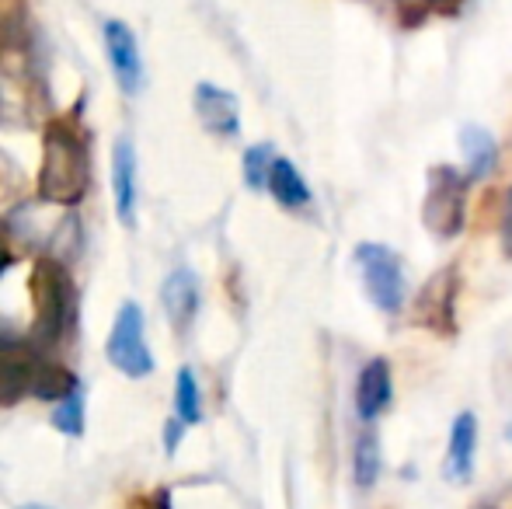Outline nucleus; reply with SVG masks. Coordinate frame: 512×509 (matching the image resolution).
<instances>
[{
    "label": "nucleus",
    "mask_w": 512,
    "mask_h": 509,
    "mask_svg": "<svg viewBox=\"0 0 512 509\" xmlns=\"http://www.w3.org/2000/svg\"><path fill=\"white\" fill-rule=\"evenodd\" d=\"M391 394H394V381H391V363L387 360H370L359 374L356 384V412L366 426L380 419V415L391 408Z\"/></svg>",
    "instance_id": "0eeeda50"
},
{
    "label": "nucleus",
    "mask_w": 512,
    "mask_h": 509,
    "mask_svg": "<svg viewBox=\"0 0 512 509\" xmlns=\"http://www.w3.org/2000/svg\"><path fill=\"white\" fill-rule=\"evenodd\" d=\"M161 307L168 314V321L185 332L192 325L199 311V276L192 269H175L161 286Z\"/></svg>",
    "instance_id": "6e6552de"
},
{
    "label": "nucleus",
    "mask_w": 512,
    "mask_h": 509,
    "mask_svg": "<svg viewBox=\"0 0 512 509\" xmlns=\"http://www.w3.org/2000/svg\"><path fill=\"white\" fill-rule=\"evenodd\" d=\"M7 265H11V255H7V248H4V245H0V272H4V269H7Z\"/></svg>",
    "instance_id": "412c9836"
},
{
    "label": "nucleus",
    "mask_w": 512,
    "mask_h": 509,
    "mask_svg": "<svg viewBox=\"0 0 512 509\" xmlns=\"http://www.w3.org/2000/svg\"><path fill=\"white\" fill-rule=\"evenodd\" d=\"M18 509H49V506H39V503H28V506H18Z\"/></svg>",
    "instance_id": "4be33fe9"
},
{
    "label": "nucleus",
    "mask_w": 512,
    "mask_h": 509,
    "mask_svg": "<svg viewBox=\"0 0 512 509\" xmlns=\"http://www.w3.org/2000/svg\"><path fill=\"white\" fill-rule=\"evenodd\" d=\"M460 147L467 157V182H481L492 175L495 161H499V143L485 126H464L460 129Z\"/></svg>",
    "instance_id": "f8f14e48"
},
{
    "label": "nucleus",
    "mask_w": 512,
    "mask_h": 509,
    "mask_svg": "<svg viewBox=\"0 0 512 509\" xmlns=\"http://www.w3.org/2000/svg\"><path fill=\"white\" fill-rule=\"evenodd\" d=\"M506 440L512 443V422H509V426H506Z\"/></svg>",
    "instance_id": "5701e85b"
},
{
    "label": "nucleus",
    "mask_w": 512,
    "mask_h": 509,
    "mask_svg": "<svg viewBox=\"0 0 512 509\" xmlns=\"http://www.w3.org/2000/svg\"><path fill=\"white\" fill-rule=\"evenodd\" d=\"M175 415L185 426H199L203 422V391H199L196 370L182 367L175 381Z\"/></svg>",
    "instance_id": "2eb2a0df"
},
{
    "label": "nucleus",
    "mask_w": 512,
    "mask_h": 509,
    "mask_svg": "<svg viewBox=\"0 0 512 509\" xmlns=\"http://www.w3.org/2000/svg\"><path fill=\"white\" fill-rule=\"evenodd\" d=\"M425 7H432L436 14H457L464 0H425Z\"/></svg>",
    "instance_id": "6ab92c4d"
},
{
    "label": "nucleus",
    "mask_w": 512,
    "mask_h": 509,
    "mask_svg": "<svg viewBox=\"0 0 512 509\" xmlns=\"http://www.w3.org/2000/svg\"><path fill=\"white\" fill-rule=\"evenodd\" d=\"M91 182V164L84 140L67 126H53L46 133V161H42L39 196L56 206H74L84 199Z\"/></svg>",
    "instance_id": "f03ea898"
},
{
    "label": "nucleus",
    "mask_w": 512,
    "mask_h": 509,
    "mask_svg": "<svg viewBox=\"0 0 512 509\" xmlns=\"http://www.w3.org/2000/svg\"><path fill=\"white\" fill-rule=\"evenodd\" d=\"M196 116L203 126L216 136H234L241 129V116H237V98L230 91L216 88V84H199L196 88Z\"/></svg>",
    "instance_id": "9d476101"
},
{
    "label": "nucleus",
    "mask_w": 512,
    "mask_h": 509,
    "mask_svg": "<svg viewBox=\"0 0 512 509\" xmlns=\"http://www.w3.org/2000/svg\"><path fill=\"white\" fill-rule=\"evenodd\" d=\"M112 192H115V213L122 227L136 224V154L129 140H119L112 150Z\"/></svg>",
    "instance_id": "9b49d317"
},
{
    "label": "nucleus",
    "mask_w": 512,
    "mask_h": 509,
    "mask_svg": "<svg viewBox=\"0 0 512 509\" xmlns=\"http://www.w3.org/2000/svg\"><path fill=\"white\" fill-rule=\"evenodd\" d=\"M474 450H478V419L471 412H460L450 426V447H446L443 475L450 482H467L474 468Z\"/></svg>",
    "instance_id": "1a4fd4ad"
},
{
    "label": "nucleus",
    "mask_w": 512,
    "mask_h": 509,
    "mask_svg": "<svg viewBox=\"0 0 512 509\" xmlns=\"http://www.w3.org/2000/svg\"><path fill=\"white\" fill-rule=\"evenodd\" d=\"M272 164H276V154H272L269 143L244 150V182H248V189H269Z\"/></svg>",
    "instance_id": "f3484780"
},
{
    "label": "nucleus",
    "mask_w": 512,
    "mask_h": 509,
    "mask_svg": "<svg viewBox=\"0 0 512 509\" xmlns=\"http://www.w3.org/2000/svg\"><path fill=\"white\" fill-rule=\"evenodd\" d=\"M352 471H356V489H373L384 471V454H380V436L373 426H366L356 440V457H352Z\"/></svg>",
    "instance_id": "4468645a"
},
{
    "label": "nucleus",
    "mask_w": 512,
    "mask_h": 509,
    "mask_svg": "<svg viewBox=\"0 0 512 509\" xmlns=\"http://www.w3.org/2000/svg\"><path fill=\"white\" fill-rule=\"evenodd\" d=\"M53 426L60 429L63 436H81L84 433V394H81V384H77L74 391L63 394V398H56Z\"/></svg>",
    "instance_id": "dca6fc26"
},
{
    "label": "nucleus",
    "mask_w": 512,
    "mask_h": 509,
    "mask_svg": "<svg viewBox=\"0 0 512 509\" xmlns=\"http://www.w3.org/2000/svg\"><path fill=\"white\" fill-rule=\"evenodd\" d=\"M356 265L359 276H363L366 297L384 314H398L401 304H405V269H401V258L387 245L363 241L356 248Z\"/></svg>",
    "instance_id": "39448f33"
},
{
    "label": "nucleus",
    "mask_w": 512,
    "mask_h": 509,
    "mask_svg": "<svg viewBox=\"0 0 512 509\" xmlns=\"http://www.w3.org/2000/svg\"><path fill=\"white\" fill-rule=\"evenodd\" d=\"M77 381L67 370L53 367L42 346L35 342L0 339V405H18L25 394L35 398H63Z\"/></svg>",
    "instance_id": "f257e3e1"
},
{
    "label": "nucleus",
    "mask_w": 512,
    "mask_h": 509,
    "mask_svg": "<svg viewBox=\"0 0 512 509\" xmlns=\"http://www.w3.org/2000/svg\"><path fill=\"white\" fill-rule=\"evenodd\" d=\"M269 192L286 210H304V206L314 203V192H310V185L304 182V175H300L297 164L286 161V157H276V164H272Z\"/></svg>",
    "instance_id": "ddd939ff"
},
{
    "label": "nucleus",
    "mask_w": 512,
    "mask_h": 509,
    "mask_svg": "<svg viewBox=\"0 0 512 509\" xmlns=\"http://www.w3.org/2000/svg\"><path fill=\"white\" fill-rule=\"evenodd\" d=\"M39 321H35V346L53 349L74 332L77 304H74V283H70L67 269L53 262L39 265Z\"/></svg>",
    "instance_id": "7ed1b4c3"
},
{
    "label": "nucleus",
    "mask_w": 512,
    "mask_h": 509,
    "mask_svg": "<svg viewBox=\"0 0 512 509\" xmlns=\"http://www.w3.org/2000/svg\"><path fill=\"white\" fill-rule=\"evenodd\" d=\"M502 231H506V252L512 255V189L506 196V227H502Z\"/></svg>",
    "instance_id": "aec40b11"
},
{
    "label": "nucleus",
    "mask_w": 512,
    "mask_h": 509,
    "mask_svg": "<svg viewBox=\"0 0 512 509\" xmlns=\"http://www.w3.org/2000/svg\"><path fill=\"white\" fill-rule=\"evenodd\" d=\"M185 429H189V426H185V422L178 419V415L168 422V433H164V447H168V454H175V450H178V440H182Z\"/></svg>",
    "instance_id": "a211bd4d"
},
{
    "label": "nucleus",
    "mask_w": 512,
    "mask_h": 509,
    "mask_svg": "<svg viewBox=\"0 0 512 509\" xmlns=\"http://www.w3.org/2000/svg\"><path fill=\"white\" fill-rule=\"evenodd\" d=\"M105 356L122 377H147L154 370V356H150L147 346V321H143V307L126 300L119 307L112 321V332H108L105 342Z\"/></svg>",
    "instance_id": "20e7f679"
},
{
    "label": "nucleus",
    "mask_w": 512,
    "mask_h": 509,
    "mask_svg": "<svg viewBox=\"0 0 512 509\" xmlns=\"http://www.w3.org/2000/svg\"><path fill=\"white\" fill-rule=\"evenodd\" d=\"M102 35H105L108 63H112V74L119 81L122 95H136L143 88V60H140V46H136V35L115 18L105 21Z\"/></svg>",
    "instance_id": "423d86ee"
}]
</instances>
